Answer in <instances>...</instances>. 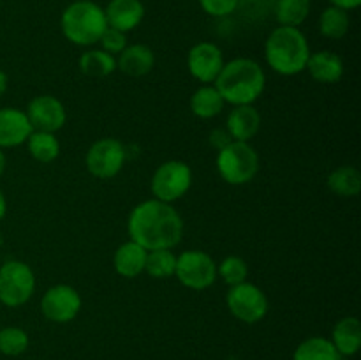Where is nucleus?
I'll use <instances>...</instances> for the list:
<instances>
[{
	"label": "nucleus",
	"instance_id": "nucleus-9",
	"mask_svg": "<svg viewBox=\"0 0 361 360\" xmlns=\"http://www.w3.org/2000/svg\"><path fill=\"white\" fill-rule=\"evenodd\" d=\"M228 309L236 320L254 325L263 320L268 313V299L259 286L245 281L231 286L226 296Z\"/></svg>",
	"mask_w": 361,
	"mask_h": 360
},
{
	"label": "nucleus",
	"instance_id": "nucleus-35",
	"mask_svg": "<svg viewBox=\"0 0 361 360\" xmlns=\"http://www.w3.org/2000/svg\"><path fill=\"white\" fill-rule=\"evenodd\" d=\"M7 85H9V78H7V74L4 73L2 69H0V97H2V95L6 94Z\"/></svg>",
	"mask_w": 361,
	"mask_h": 360
},
{
	"label": "nucleus",
	"instance_id": "nucleus-28",
	"mask_svg": "<svg viewBox=\"0 0 361 360\" xmlns=\"http://www.w3.org/2000/svg\"><path fill=\"white\" fill-rule=\"evenodd\" d=\"M176 254L171 249L148 251L145 272L154 279H168L175 275Z\"/></svg>",
	"mask_w": 361,
	"mask_h": 360
},
{
	"label": "nucleus",
	"instance_id": "nucleus-15",
	"mask_svg": "<svg viewBox=\"0 0 361 360\" xmlns=\"http://www.w3.org/2000/svg\"><path fill=\"white\" fill-rule=\"evenodd\" d=\"M104 14L108 27L127 34L143 21L145 6L141 4V0H109Z\"/></svg>",
	"mask_w": 361,
	"mask_h": 360
},
{
	"label": "nucleus",
	"instance_id": "nucleus-20",
	"mask_svg": "<svg viewBox=\"0 0 361 360\" xmlns=\"http://www.w3.org/2000/svg\"><path fill=\"white\" fill-rule=\"evenodd\" d=\"M331 342L341 356H353L361 348V323L356 316H345L335 323Z\"/></svg>",
	"mask_w": 361,
	"mask_h": 360
},
{
	"label": "nucleus",
	"instance_id": "nucleus-33",
	"mask_svg": "<svg viewBox=\"0 0 361 360\" xmlns=\"http://www.w3.org/2000/svg\"><path fill=\"white\" fill-rule=\"evenodd\" d=\"M233 141V138L229 136V133L226 129H215L212 131L210 134V143L214 145L215 148H217V152L221 150V148H224L226 145H229Z\"/></svg>",
	"mask_w": 361,
	"mask_h": 360
},
{
	"label": "nucleus",
	"instance_id": "nucleus-18",
	"mask_svg": "<svg viewBox=\"0 0 361 360\" xmlns=\"http://www.w3.org/2000/svg\"><path fill=\"white\" fill-rule=\"evenodd\" d=\"M155 66V55L147 44H127L116 59V69L133 78L145 76Z\"/></svg>",
	"mask_w": 361,
	"mask_h": 360
},
{
	"label": "nucleus",
	"instance_id": "nucleus-1",
	"mask_svg": "<svg viewBox=\"0 0 361 360\" xmlns=\"http://www.w3.org/2000/svg\"><path fill=\"white\" fill-rule=\"evenodd\" d=\"M127 232L133 242L147 251L173 249L183 235V219L171 203L145 200L130 210Z\"/></svg>",
	"mask_w": 361,
	"mask_h": 360
},
{
	"label": "nucleus",
	"instance_id": "nucleus-8",
	"mask_svg": "<svg viewBox=\"0 0 361 360\" xmlns=\"http://www.w3.org/2000/svg\"><path fill=\"white\" fill-rule=\"evenodd\" d=\"M175 275L185 288L201 292L217 281V263L204 251H183L176 256Z\"/></svg>",
	"mask_w": 361,
	"mask_h": 360
},
{
	"label": "nucleus",
	"instance_id": "nucleus-17",
	"mask_svg": "<svg viewBox=\"0 0 361 360\" xmlns=\"http://www.w3.org/2000/svg\"><path fill=\"white\" fill-rule=\"evenodd\" d=\"M305 69L309 71L312 80L323 85L338 83L344 76V62L337 53L330 52V49L310 53Z\"/></svg>",
	"mask_w": 361,
	"mask_h": 360
},
{
	"label": "nucleus",
	"instance_id": "nucleus-24",
	"mask_svg": "<svg viewBox=\"0 0 361 360\" xmlns=\"http://www.w3.org/2000/svg\"><path fill=\"white\" fill-rule=\"evenodd\" d=\"M78 64L81 73L90 78H104L116 71V59L104 49H87Z\"/></svg>",
	"mask_w": 361,
	"mask_h": 360
},
{
	"label": "nucleus",
	"instance_id": "nucleus-32",
	"mask_svg": "<svg viewBox=\"0 0 361 360\" xmlns=\"http://www.w3.org/2000/svg\"><path fill=\"white\" fill-rule=\"evenodd\" d=\"M197 2L208 16L224 18L235 13L242 0H197Z\"/></svg>",
	"mask_w": 361,
	"mask_h": 360
},
{
	"label": "nucleus",
	"instance_id": "nucleus-38",
	"mask_svg": "<svg viewBox=\"0 0 361 360\" xmlns=\"http://www.w3.org/2000/svg\"><path fill=\"white\" fill-rule=\"evenodd\" d=\"M0 265H2V256H0Z\"/></svg>",
	"mask_w": 361,
	"mask_h": 360
},
{
	"label": "nucleus",
	"instance_id": "nucleus-25",
	"mask_svg": "<svg viewBox=\"0 0 361 360\" xmlns=\"http://www.w3.org/2000/svg\"><path fill=\"white\" fill-rule=\"evenodd\" d=\"M27 147L37 162H51L60 154V143L55 133H46V131H32L27 140Z\"/></svg>",
	"mask_w": 361,
	"mask_h": 360
},
{
	"label": "nucleus",
	"instance_id": "nucleus-11",
	"mask_svg": "<svg viewBox=\"0 0 361 360\" xmlns=\"http://www.w3.org/2000/svg\"><path fill=\"white\" fill-rule=\"evenodd\" d=\"M81 295L69 284H55L44 292L41 299V311L46 320L53 323H69L80 314Z\"/></svg>",
	"mask_w": 361,
	"mask_h": 360
},
{
	"label": "nucleus",
	"instance_id": "nucleus-10",
	"mask_svg": "<svg viewBox=\"0 0 361 360\" xmlns=\"http://www.w3.org/2000/svg\"><path fill=\"white\" fill-rule=\"evenodd\" d=\"M126 147L115 138H101L90 145L85 164L90 175L101 180L113 179L126 164Z\"/></svg>",
	"mask_w": 361,
	"mask_h": 360
},
{
	"label": "nucleus",
	"instance_id": "nucleus-26",
	"mask_svg": "<svg viewBox=\"0 0 361 360\" xmlns=\"http://www.w3.org/2000/svg\"><path fill=\"white\" fill-rule=\"evenodd\" d=\"M310 0H277L275 18L282 27H300L310 14Z\"/></svg>",
	"mask_w": 361,
	"mask_h": 360
},
{
	"label": "nucleus",
	"instance_id": "nucleus-30",
	"mask_svg": "<svg viewBox=\"0 0 361 360\" xmlns=\"http://www.w3.org/2000/svg\"><path fill=\"white\" fill-rule=\"evenodd\" d=\"M217 275H221L222 281L229 286H236L240 282H245L249 277V265L240 256H228L217 265Z\"/></svg>",
	"mask_w": 361,
	"mask_h": 360
},
{
	"label": "nucleus",
	"instance_id": "nucleus-37",
	"mask_svg": "<svg viewBox=\"0 0 361 360\" xmlns=\"http://www.w3.org/2000/svg\"><path fill=\"white\" fill-rule=\"evenodd\" d=\"M6 166H7V157L6 154H4V148H0V176H2V173L6 172Z\"/></svg>",
	"mask_w": 361,
	"mask_h": 360
},
{
	"label": "nucleus",
	"instance_id": "nucleus-7",
	"mask_svg": "<svg viewBox=\"0 0 361 360\" xmlns=\"http://www.w3.org/2000/svg\"><path fill=\"white\" fill-rule=\"evenodd\" d=\"M35 292L34 270L25 261L9 260L0 265V302L6 307H20Z\"/></svg>",
	"mask_w": 361,
	"mask_h": 360
},
{
	"label": "nucleus",
	"instance_id": "nucleus-29",
	"mask_svg": "<svg viewBox=\"0 0 361 360\" xmlns=\"http://www.w3.org/2000/svg\"><path fill=\"white\" fill-rule=\"evenodd\" d=\"M30 339L20 327L0 328V353L6 356H20L28 349Z\"/></svg>",
	"mask_w": 361,
	"mask_h": 360
},
{
	"label": "nucleus",
	"instance_id": "nucleus-31",
	"mask_svg": "<svg viewBox=\"0 0 361 360\" xmlns=\"http://www.w3.org/2000/svg\"><path fill=\"white\" fill-rule=\"evenodd\" d=\"M99 44H101V49H104L106 53H109V55L115 56L126 49L127 37L123 32L108 27L104 30V34L101 35V39H99Z\"/></svg>",
	"mask_w": 361,
	"mask_h": 360
},
{
	"label": "nucleus",
	"instance_id": "nucleus-6",
	"mask_svg": "<svg viewBox=\"0 0 361 360\" xmlns=\"http://www.w3.org/2000/svg\"><path fill=\"white\" fill-rule=\"evenodd\" d=\"M192 186V169L187 162L171 159L159 166L150 180V189L155 200L175 203L185 196Z\"/></svg>",
	"mask_w": 361,
	"mask_h": 360
},
{
	"label": "nucleus",
	"instance_id": "nucleus-13",
	"mask_svg": "<svg viewBox=\"0 0 361 360\" xmlns=\"http://www.w3.org/2000/svg\"><path fill=\"white\" fill-rule=\"evenodd\" d=\"M28 120L32 124L34 131H46V133H56L62 129L67 122V112L66 106L62 104L60 99L55 95L42 94L35 95L30 102H28L27 109Z\"/></svg>",
	"mask_w": 361,
	"mask_h": 360
},
{
	"label": "nucleus",
	"instance_id": "nucleus-14",
	"mask_svg": "<svg viewBox=\"0 0 361 360\" xmlns=\"http://www.w3.org/2000/svg\"><path fill=\"white\" fill-rule=\"evenodd\" d=\"M32 124L20 108H0V148H14L27 143Z\"/></svg>",
	"mask_w": 361,
	"mask_h": 360
},
{
	"label": "nucleus",
	"instance_id": "nucleus-23",
	"mask_svg": "<svg viewBox=\"0 0 361 360\" xmlns=\"http://www.w3.org/2000/svg\"><path fill=\"white\" fill-rule=\"evenodd\" d=\"M293 360H342V356L330 339L312 335L296 346Z\"/></svg>",
	"mask_w": 361,
	"mask_h": 360
},
{
	"label": "nucleus",
	"instance_id": "nucleus-16",
	"mask_svg": "<svg viewBox=\"0 0 361 360\" xmlns=\"http://www.w3.org/2000/svg\"><path fill=\"white\" fill-rule=\"evenodd\" d=\"M261 129V115L254 104L233 106L226 119V131L233 141H250Z\"/></svg>",
	"mask_w": 361,
	"mask_h": 360
},
{
	"label": "nucleus",
	"instance_id": "nucleus-12",
	"mask_svg": "<svg viewBox=\"0 0 361 360\" xmlns=\"http://www.w3.org/2000/svg\"><path fill=\"white\" fill-rule=\"evenodd\" d=\"M224 67V55L215 42H197L189 49L187 69L201 85H212Z\"/></svg>",
	"mask_w": 361,
	"mask_h": 360
},
{
	"label": "nucleus",
	"instance_id": "nucleus-36",
	"mask_svg": "<svg viewBox=\"0 0 361 360\" xmlns=\"http://www.w3.org/2000/svg\"><path fill=\"white\" fill-rule=\"evenodd\" d=\"M6 212H7V201H6V196H4V193L0 191V221L6 217Z\"/></svg>",
	"mask_w": 361,
	"mask_h": 360
},
{
	"label": "nucleus",
	"instance_id": "nucleus-19",
	"mask_svg": "<svg viewBox=\"0 0 361 360\" xmlns=\"http://www.w3.org/2000/svg\"><path fill=\"white\" fill-rule=\"evenodd\" d=\"M148 251L141 247L140 244L123 242L118 249L115 251L113 256V267H115L116 274L122 275L126 279H134L145 272V263H147Z\"/></svg>",
	"mask_w": 361,
	"mask_h": 360
},
{
	"label": "nucleus",
	"instance_id": "nucleus-4",
	"mask_svg": "<svg viewBox=\"0 0 361 360\" xmlns=\"http://www.w3.org/2000/svg\"><path fill=\"white\" fill-rule=\"evenodd\" d=\"M63 37L76 46H94L108 28L104 9L92 0H76L60 16Z\"/></svg>",
	"mask_w": 361,
	"mask_h": 360
},
{
	"label": "nucleus",
	"instance_id": "nucleus-3",
	"mask_svg": "<svg viewBox=\"0 0 361 360\" xmlns=\"http://www.w3.org/2000/svg\"><path fill=\"white\" fill-rule=\"evenodd\" d=\"M310 53L309 41L300 27L279 25L264 42V59L268 67L282 76H296L303 73Z\"/></svg>",
	"mask_w": 361,
	"mask_h": 360
},
{
	"label": "nucleus",
	"instance_id": "nucleus-22",
	"mask_svg": "<svg viewBox=\"0 0 361 360\" xmlns=\"http://www.w3.org/2000/svg\"><path fill=\"white\" fill-rule=\"evenodd\" d=\"M328 189L341 198H355L361 191V173L355 166H338L328 175Z\"/></svg>",
	"mask_w": 361,
	"mask_h": 360
},
{
	"label": "nucleus",
	"instance_id": "nucleus-27",
	"mask_svg": "<svg viewBox=\"0 0 361 360\" xmlns=\"http://www.w3.org/2000/svg\"><path fill=\"white\" fill-rule=\"evenodd\" d=\"M349 25V13L341 7H326L319 16V32L328 39H342L348 34Z\"/></svg>",
	"mask_w": 361,
	"mask_h": 360
},
{
	"label": "nucleus",
	"instance_id": "nucleus-21",
	"mask_svg": "<svg viewBox=\"0 0 361 360\" xmlns=\"http://www.w3.org/2000/svg\"><path fill=\"white\" fill-rule=\"evenodd\" d=\"M224 99L219 94L215 85H201L190 97V112L197 116V119L210 120L221 115L224 109Z\"/></svg>",
	"mask_w": 361,
	"mask_h": 360
},
{
	"label": "nucleus",
	"instance_id": "nucleus-2",
	"mask_svg": "<svg viewBox=\"0 0 361 360\" xmlns=\"http://www.w3.org/2000/svg\"><path fill=\"white\" fill-rule=\"evenodd\" d=\"M214 85L228 104H254L263 95L267 87V74L259 62L238 56L224 62V67Z\"/></svg>",
	"mask_w": 361,
	"mask_h": 360
},
{
	"label": "nucleus",
	"instance_id": "nucleus-5",
	"mask_svg": "<svg viewBox=\"0 0 361 360\" xmlns=\"http://www.w3.org/2000/svg\"><path fill=\"white\" fill-rule=\"evenodd\" d=\"M217 172L231 186H243L259 172V155L249 141H231L217 154Z\"/></svg>",
	"mask_w": 361,
	"mask_h": 360
},
{
	"label": "nucleus",
	"instance_id": "nucleus-34",
	"mask_svg": "<svg viewBox=\"0 0 361 360\" xmlns=\"http://www.w3.org/2000/svg\"><path fill=\"white\" fill-rule=\"evenodd\" d=\"M331 6L335 7H341V9L344 11H353V9H358L361 0H330Z\"/></svg>",
	"mask_w": 361,
	"mask_h": 360
}]
</instances>
